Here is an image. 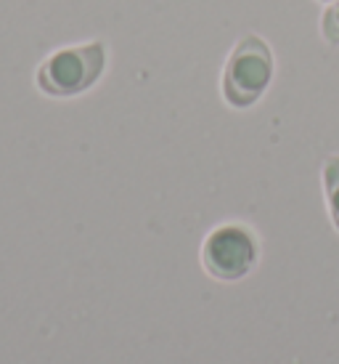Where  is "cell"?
<instances>
[{"label": "cell", "instance_id": "6da1fadb", "mask_svg": "<svg viewBox=\"0 0 339 364\" xmlns=\"http://www.w3.org/2000/svg\"><path fill=\"white\" fill-rule=\"evenodd\" d=\"M109 70V46L90 41L50 51L35 70V88L48 99H74L99 85Z\"/></svg>", "mask_w": 339, "mask_h": 364}, {"label": "cell", "instance_id": "8992f818", "mask_svg": "<svg viewBox=\"0 0 339 364\" xmlns=\"http://www.w3.org/2000/svg\"><path fill=\"white\" fill-rule=\"evenodd\" d=\"M321 3H331V0H321Z\"/></svg>", "mask_w": 339, "mask_h": 364}, {"label": "cell", "instance_id": "277c9868", "mask_svg": "<svg viewBox=\"0 0 339 364\" xmlns=\"http://www.w3.org/2000/svg\"><path fill=\"white\" fill-rule=\"evenodd\" d=\"M323 194H326V208H329L331 223L339 232V154L323 162Z\"/></svg>", "mask_w": 339, "mask_h": 364}, {"label": "cell", "instance_id": "3957f363", "mask_svg": "<svg viewBox=\"0 0 339 364\" xmlns=\"http://www.w3.org/2000/svg\"><path fill=\"white\" fill-rule=\"evenodd\" d=\"M260 245L250 226L220 223L201 245V266L218 282H239L257 266Z\"/></svg>", "mask_w": 339, "mask_h": 364}, {"label": "cell", "instance_id": "5b68a950", "mask_svg": "<svg viewBox=\"0 0 339 364\" xmlns=\"http://www.w3.org/2000/svg\"><path fill=\"white\" fill-rule=\"evenodd\" d=\"M321 38L326 46H339V0L326 3V9L321 14Z\"/></svg>", "mask_w": 339, "mask_h": 364}, {"label": "cell", "instance_id": "7a4b0ae2", "mask_svg": "<svg viewBox=\"0 0 339 364\" xmlns=\"http://www.w3.org/2000/svg\"><path fill=\"white\" fill-rule=\"evenodd\" d=\"M276 75V56L265 38L255 32L241 35L228 51L220 72L223 102L230 109H250L268 93Z\"/></svg>", "mask_w": 339, "mask_h": 364}]
</instances>
